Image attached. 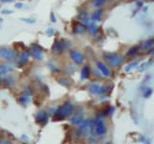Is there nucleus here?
<instances>
[{
	"instance_id": "obj_32",
	"label": "nucleus",
	"mask_w": 154,
	"mask_h": 144,
	"mask_svg": "<svg viewBox=\"0 0 154 144\" xmlns=\"http://www.w3.org/2000/svg\"><path fill=\"white\" fill-rule=\"evenodd\" d=\"M2 73H1V72H0V82H1V80H2V75H1Z\"/></svg>"
},
{
	"instance_id": "obj_30",
	"label": "nucleus",
	"mask_w": 154,
	"mask_h": 144,
	"mask_svg": "<svg viewBox=\"0 0 154 144\" xmlns=\"http://www.w3.org/2000/svg\"><path fill=\"white\" fill-rule=\"evenodd\" d=\"M24 21H27V22H35L34 19H23Z\"/></svg>"
},
{
	"instance_id": "obj_31",
	"label": "nucleus",
	"mask_w": 154,
	"mask_h": 144,
	"mask_svg": "<svg viewBox=\"0 0 154 144\" xmlns=\"http://www.w3.org/2000/svg\"><path fill=\"white\" fill-rule=\"evenodd\" d=\"M2 1H4V2H11V1H13V0H2Z\"/></svg>"
},
{
	"instance_id": "obj_1",
	"label": "nucleus",
	"mask_w": 154,
	"mask_h": 144,
	"mask_svg": "<svg viewBox=\"0 0 154 144\" xmlns=\"http://www.w3.org/2000/svg\"><path fill=\"white\" fill-rule=\"evenodd\" d=\"M73 112V105H72L69 101H66V102L62 105L60 108H58L57 112L54 114V118L53 120H62L65 117H66L67 115L71 114V112Z\"/></svg>"
},
{
	"instance_id": "obj_11",
	"label": "nucleus",
	"mask_w": 154,
	"mask_h": 144,
	"mask_svg": "<svg viewBox=\"0 0 154 144\" xmlns=\"http://www.w3.org/2000/svg\"><path fill=\"white\" fill-rule=\"evenodd\" d=\"M96 66H97V69L101 72V74H103L104 76L106 77H109L111 75V71L110 69L108 68V66L106 65L104 62H96Z\"/></svg>"
},
{
	"instance_id": "obj_3",
	"label": "nucleus",
	"mask_w": 154,
	"mask_h": 144,
	"mask_svg": "<svg viewBox=\"0 0 154 144\" xmlns=\"http://www.w3.org/2000/svg\"><path fill=\"white\" fill-rule=\"evenodd\" d=\"M91 126H93V123L91 122V120L82 121L78 129V134H80V136H90V134L91 133Z\"/></svg>"
},
{
	"instance_id": "obj_13",
	"label": "nucleus",
	"mask_w": 154,
	"mask_h": 144,
	"mask_svg": "<svg viewBox=\"0 0 154 144\" xmlns=\"http://www.w3.org/2000/svg\"><path fill=\"white\" fill-rule=\"evenodd\" d=\"M89 90L90 92L93 94H100L101 93V86L97 83H91L89 86Z\"/></svg>"
},
{
	"instance_id": "obj_20",
	"label": "nucleus",
	"mask_w": 154,
	"mask_h": 144,
	"mask_svg": "<svg viewBox=\"0 0 154 144\" xmlns=\"http://www.w3.org/2000/svg\"><path fill=\"white\" fill-rule=\"evenodd\" d=\"M138 50H139V47H138V46H133V47H131V48H130V49L127 51L126 56H127V57L134 56L135 54H137Z\"/></svg>"
},
{
	"instance_id": "obj_15",
	"label": "nucleus",
	"mask_w": 154,
	"mask_h": 144,
	"mask_svg": "<svg viewBox=\"0 0 154 144\" xmlns=\"http://www.w3.org/2000/svg\"><path fill=\"white\" fill-rule=\"evenodd\" d=\"M102 9H98V10H96V11L91 14V19L93 20L94 22L95 21H97L99 20V19L101 18V16H102Z\"/></svg>"
},
{
	"instance_id": "obj_2",
	"label": "nucleus",
	"mask_w": 154,
	"mask_h": 144,
	"mask_svg": "<svg viewBox=\"0 0 154 144\" xmlns=\"http://www.w3.org/2000/svg\"><path fill=\"white\" fill-rule=\"evenodd\" d=\"M104 58L112 66H119L122 64V58L118 53H104Z\"/></svg>"
},
{
	"instance_id": "obj_8",
	"label": "nucleus",
	"mask_w": 154,
	"mask_h": 144,
	"mask_svg": "<svg viewBox=\"0 0 154 144\" xmlns=\"http://www.w3.org/2000/svg\"><path fill=\"white\" fill-rule=\"evenodd\" d=\"M72 30H73L74 34H84L87 31V26L86 24L82 22L75 21L72 25Z\"/></svg>"
},
{
	"instance_id": "obj_19",
	"label": "nucleus",
	"mask_w": 154,
	"mask_h": 144,
	"mask_svg": "<svg viewBox=\"0 0 154 144\" xmlns=\"http://www.w3.org/2000/svg\"><path fill=\"white\" fill-rule=\"evenodd\" d=\"M12 70H13L12 66H10L8 64H0V72L1 73H7V72Z\"/></svg>"
},
{
	"instance_id": "obj_17",
	"label": "nucleus",
	"mask_w": 154,
	"mask_h": 144,
	"mask_svg": "<svg viewBox=\"0 0 154 144\" xmlns=\"http://www.w3.org/2000/svg\"><path fill=\"white\" fill-rule=\"evenodd\" d=\"M90 76V67L88 65H85L81 70V79L85 80L87 78H89Z\"/></svg>"
},
{
	"instance_id": "obj_26",
	"label": "nucleus",
	"mask_w": 154,
	"mask_h": 144,
	"mask_svg": "<svg viewBox=\"0 0 154 144\" xmlns=\"http://www.w3.org/2000/svg\"><path fill=\"white\" fill-rule=\"evenodd\" d=\"M151 93H152V89H151V88H148V89L146 90V93L144 94V97H146V98L149 97V96L151 95Z\"/></svg>"
},
{
	"instance_id": "obj_4",
	"label": "nucleus",
	"mask_w": 154,
	"mask_h": 144,
	"mask_svg": "<svg viewBox=\"0 0 154 144\" xmlns=\"http://www.w3.org/2000/svg\"><path fill=\"white\" fill-rule=\"evenodd\" d=\"M93 126H94V130L98 136H102V134H104L106 133V130H107L104 121L100 117H97L94 120L93 123Z\"/></svg>"
},
{
	"instance_id": "obj_25",
	"label": "nucleus",
	"mask_w": 154,
	"mask_h": 144,
	"mask_svg": "<svg viewBox=\"0 0 154 144\" xmlns=\"http://www.w3.org/2000/svg\"><path fill=\"white\" fill-rule=\"evenodd\" d=\"M106 2V0H94V5L95 7H99L102 6V4Z\"/></svg>"
},
{
	"instance_id": "obj_18",
	"label": "nucleus",
	"mask_w": 154,
	"mask_h": 144,
	"mask_svg": "<svg viewBox=\"0 0 154 144\" xmlns=\"http://www.w3.org/2000/svg\"><path fill=\"white\" fill-rule=\"evenodd\" d=\"M79 18L84 22V24H86V25H89V24H90V17H89L88 14H87L86 12L81 13L80 16H79Z\"/></svg>"
},
{
	"instance_id": "obj_12",
	"label": "nucleus",
	"mask_w": 154,
	"mask_h": 144,
	"mask_svg": "<svg viewBox=\"0 0 154 144\" xmlns=\"http://www.w3.org/2000/svg\"><path fill=\"white\" fill-rule=\"evenodd\" d=\"M30 54H31V52L29 51V50H24L21 53L20 58H19L18 62H17V65L18 66H22L24 64H25V62H27V60L29 59V57H30Z\"/></svg>"
},
{
	"instance_id": "obj_23",
	"label": "nucleus",
	"mask_w": 154,
	"mask_h": 144,
	"mask_svg": "<svg viewBox=\"0 0 154 144\" xmlns=\"http://www.w3.org/2000/svg\"><path fill=\"white\" fill-rule=\"evenodd\" d=\"M110 85L111 84H106L105 86H101V93H107L110 91Z\"/></svg>"
},
{
	"instance_id": "obj_33",
	"label": "nucleus",
	"mask_w": 154,
	"mask_h": 144,
	"mask_svg": "<svg viewBox=\"0 0 154 144\" xmlns=\"http://www.w3.org/2000/svg\"><path fill=\"white\" fill-rule=\"evenodd\" d=\"M3 13H12V11H4Z\"/></svg>"
},
{
	"instance_id": "obj_27",
	"label": "nucleus",
	"mask_w": 154,
	"mask_h": 144,
	"mask_svg": "<svg viewBox=\"0 0 154 144\" xmlns=\"http://www.w3.org/2000/svg\"><path fill=\"white\" fill-rule=\"evenodd\" d=\"M46 33H47V35L51 36V35H53V33H54V30H53L52 28H49V29H48V30L46 31Z\"/></svg>"
},
{
	"instance_id": "obj_7",
	"label": "nucleus",
	"mask_w": 154,
	"mask_h": 144,
	"mask_svg": "<svg viewBox=\"0 0 154 144\" xmlns=\"http://www.w3.org/2000/svg\"><path fill=\"white\" fill-rule=\"evenodd\" d=\"M69 56L71 57V59L75 62V64H81L82 62H84V56L81 52L77 51V50H70L69 51Z\"/></svg>"
},
{
	"instance_id": "obj_34",
	"label": "nucleus",
	"mask_w": 154,
	"mask_h": 144,
	"mask_svg": "<svg viewBox=\"0 0 154 144\" xmlns=\"http://www.w3.org/2000/svg\"><path fill=\"white\" fill-rule=\"evenodd\" d=\"M106 144H112V143H110V142H107V143H106Z\"/></svg>"
},
{
	"instance_id": "obj_29",
	"label": "nucleus",
	"mask_w": 154,
	"mask_h": 144,
	"mask_svg": "<svg viewBox=\"0 0 154 144\" xmlns=\"http://www.w3.org/2000/svg\"><path fill=\"white\" fill-rule=\"evenodd\" d=\"M16 7H17V9H21V8L23 7V5H22L21 3H17V4H16Z\"/></svg>"
},
{
	"instance_id": "obj_10",
	"label": "nucleus",
	"mask_w": 154,
	"mask_h": 144,
	"mask_svg": "<svg viewBox=\"0 0 154 144\" xmlns=\"http://www.w3.org/2000/svg\"><path fill=\"white\" fill-rule=\"evenodd\" d=\"M36 120L38 123L40 124H42L45 125L47 123V120H48V114L46 112H45V110H40L37 115H36Z\"/></svg>"
},
{
	"instance_id": "obj_6",
	"label": "nucleus",
	"mask_w": 154,
	"mask_h": 144,
	"mask_svg": "<svg viewBox=\"0 0 154 144\" xmlns=\"http://www.w3.org/2000/svg\"><path fill=\"white\" fill-rule=\"evenodd\" d=\"M70 43L66 40H56L53 43V46H52V51L55 52V53H61L64 51L66 48L69 47V45Z\"/></svg>"
},
{
	"instance_id": "obj_21",
	"label": "nucleus",
	"mask_w": 154,
	"mask_h": 144,
	"mask_svg": "<svg viewBox=\"0 0 154 144\" xmlns=\"http://www.w3.org/2000/svg\"><path fill=\"white\" fill-rule=\"evenodd\" d=\"M88 27H89V30H90L91 34H93V35H94V34H96V32H97V25H96L94 22L90 23Z\"/></svg>"
},
{
	"instance_id": "obj_14",
	"label": "nucleus",
	"mask_w": 154,
	"mask_h": 144,
	"mask_svg": "<svg viewBox=\"0 0 154 144\" xmlns=\"http://www.w3.org/2000/svg\"><path fill=\"white\" fill-rule=\"evenodd\" d=\"M154 46V38H148L146 41H143L142 44V49L143 50H150Z\"/></svg>"
},
{
	"instance_id": "obj_5",
	"label": "nucleus",
	"mask_w": 154,
	"mask_h": 144,
	"mask_svg": "<svg viewBox=\"0 0 154 144\" xmlns=\"http://www.w3.org/2000/svg\"><path fill=\"white\" fill-rule=\"evenodd\" d=\"M0 57L5 60L12 61L16 57V52L11 47H0Z\"/></svg>"
},
{
	"instance_id": "obj_16",
	"label": "nucleus",
	"mask_w": 154,
	"mask_h": 144,
	"mask_svg": "<svg viewBox=\"0 0 154 144\" xmlns=\"http://www.w3.org/2000/svg\"><path fill=\"white\" fill-rule=\"evenodd\" d=\"M82 121H83V115H82V113L75 114V115H73V116L70 118V122L72 124H75V125L80 124Z\"/></svg>"
},
{
	"instance_id": "obj_22",
	"label": "nucleus",
	"mask_w": 154,
	"mask_h": 144,
	"mask_svg": "<svg viewBox=\"0 0 154 144\" xmlns=\"http://www.w3.org/2000/svg\"><path fill=\"white\" fill-rule=\"evenodd\" d=\"M19 102H20L22 105H26L27 103H29V95L23 94L20 98H19Z\"/></svg>"
},
{
	"instance_id": "obj_9",
	"label": "nucleus",
	"mask_w": 154,
	"mask_h": 144,
	"mask_svg": "<svg viewBox=\"0 0 154 144\" xmlns=\"http://www.w3.org/2000/svg\"><path fill=\"white\" fill-rule=\"evenodd\" d=\"M31 54L36 60H42V52L41 47L37 44H32L31 46Z\"/></svg>"
},
{
	"instance_id": "obj_28",
	"label": "nucleus",
	"mask_w": 154,
	"mask_h": 144,
	"mask_svg": "<svg viewBox=\"0 0 154 144\" xmlns=\"http://www.w3.org/2000/svg\"><path fill=\"white\" fill-rule=\"evenodd\" d=\"M50 19H51V21H52V22H56V18H55V16H54V14H53V13H51Z\"/></svg>"
},
{
	"instance_id": "obj_24",
	"label": "nucleus",
	"mask_w": 154,
	"mask_h": 144,
	"mask_svg": "<svg viewBox=\"0 0 154 144\" xmlns=\"http://www.w3.org/2000/svg\"><path fill=\"white\" fill-rule=\"evenodd\" d=\"M138 65V62H131V64H129L126 67H125V71H129L131 70V68H134V67H136Z\"/></svg>"
}]
</instances>
